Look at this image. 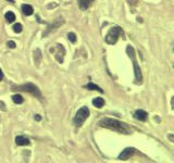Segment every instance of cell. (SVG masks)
<instances>
[{"mask_svg": "<svg viewBox=\"0 0 174 163\" xmlns=\"http://www.w3.org/2000/svg\"><path fill=\"white\" fill-rule=\"evenodd\" d=\"M68 38H69V40L71 41V43H76V40H77V38H76V35H75L74 33H69L68 34Z\"/></svg>", "mask_w": 174, "mask_h": 163, "instance_id": "d6986e66", "label": "cell"}, {"mask_svg": "<svg viewBox=\"0 0 174 163\" xmlns=\"http://www.w3.org/2000/svg\"><path fill=\"white\" fill-rule=\"evenodd\" d=\"M13 31H14V33L20 34L23 31L22 24H20V23H17V24H14V26H13Z\"/></svg>", "mask_w": 174, "mask_h": 163, "instance_id": "ac0fdd59", "label": "cell"}, {"mask_svg": "<svg viewBox=\"0 0 174 163\" xmlns=\"http://www.w3.org/2000/svg\"><path fill=\"white\" fill-rule=\"evenodd\" d=\"M99 126L105 128H109V130H115V132L121 133V134H130V132H132L127 124L109 118H105L102 120H100Z\"/></svg>", "mask_w": 174, "mask_h": 163, "instance_id": "6da1fadb", "label": "cell"}, {"mask_svg": "<svg viewBox=\"0 0 174 163\" xmlns=\"http://www.w3.org/2000/svg\"><path fill=\"white\" fill-rule=\"evenodd\" d=\"M12 90H20V91H25V93H29L33 96L37 97L39 100H43V95L40 93V90L38 89V87L36 85H34L33 83H26V84L18 85V86H12Z\"/></svg>", "mask_w": 174, "mask_h": 163, "instance_id": "3957f363", "label": "cell"}, {"mask_svg": "<svg viewBox=\"0 0 174 163\" xmlns=\"http://www.w3.org/2000/svg\"><path fill=\"white\" fill-rule=\"evenodd\" d=\"M169 138H170L171 141H173V135H170V136H169Z\"/></svg>", "mask_w": 174, "mask_h": 163, "instance_id": "d4e9b609", "label": "cell"}, {"mask_svg": "<svg viewBox=\"0 0 174 163\" xmlns=\"http://www.w3.org/2000/svg\"><path fill=\"white\" fill-rule=\"evenodd\" d=\"M84 88H86V89H88V90H97V91H99L100 94H102L104 93V90H102L101 88H100L98 85H96V84H94V83H88L87 85H85L84 86Z\"/></svg>", "mask_w": 174, "mask_h": 163, "instance_id": "7c38bea8", "label": "cell"}, {"mask_svg": "<svg viewBox=\"0 0 174 163\" xmlns=\"http://www.w3.org/2000/svg\"><path fill=\"white\" fill-rule=\"evenodd\" d=\"M7 1L11 2V3H14V0H7Z\"/></svg>", "mask_w": 174, "mask_h": 163, "instance_id": "484cf974", "label": "cell"}, {"mask_svg": "<svg viewBox=\"0 0 174 163\" xmlns=\"http://www.w3.org/2000/svg\"><path fill=\"white\" fill-rule=\"evenodd\" d=\"M22 12L24 13L25 15H32L34 13V9H33V7L29 6V4H23Z\"/></svg>", "mask_w": 174, "mask_h": 163, "instance_id": "5bb4252c", "label": "cell"}, {"mask_svg": "<svg viewBox=\"0 0 174 163\" xmlns=\"http://www.w3.org/2000/svg\"><path fill=\"white\" fill-rule=\"evenodd\" d=\"M127 1H129V3L130 4V6H136L138 0H127Z\"/></svg>", "mask_w": 174, "mask_h": 163, "instance_id": "7402d4cb", "label": "cell"}, {"mask_svg": "<svg viewBox=\"0 0 174 163\" xmlns=\"http://www.w3.org/2000/svg\"><path fill=\"white\" fill-rule=\"evenodd\" d=\"M121 34H122V28H121L120 26H113L110 28L108 34H107L106 37H105V40H106V43H109V45H114V43L118 41Z\"/></svg>", "mask_w": 174, "mask_h": 163, "instance_id": "5b68a950", "label": "cell"}, {"mask_svg": "<svg viewBox=\"0 0 174 163\" xmlns=\"http://www.w3.org/2000/svg\"><path fill=\"white\" fill-rule=\"evenodd\" d=\"M93 104L95 105L96 108H98V109H101L105 105V100L100 97H96L95 99L93 100Z\"/></svg>", "mask_w": 174, "mask_h": 163, "instance_id": "9a60e30c", "label": "cell"}, {"mask_svg": "<svg viewBox=\"0 0 174 163\" xmlns=\"http://www.w3.org/2000/svg\"><path fill=\"white\" fill-rule=\"evenodd\" d=\"M126 53L127 56L132 59L133 61V68H134V73H135V81H136V84H141L143 82V75H141V68L138 66V63H137L136 60V54H135V50L134 48L130 45H129L126 47Z\"/></svg>", "mask_w": 174, "mask_h": 163, "instance_id": "7a4b0ae2", "label": "cell"}, {"mask_svg": "<svg viewBox=\"0 0 174 163\" xmlns=\"http://www.w3.org/2000/svg\"><path fill=\"white\" fill-rule=\"evenodd\" d=\"M94 1H95V0H79V9L83 10V11L87 10L88 8H90L91 4L94 3Z\"/></svg>", "mask_w": 174, "mask_h": 163, "instance_id": "30bf717a", "label": "cell"}, {"mask_svg": "<svg viewBox=\"0 0 174 163\" xmlns=\"http://www.w3.org/2000/svg\"><path fill=\"white\" fill-rule=\"evenodd\" d=\"M135 148H130V147H129V148H125L124 150L122 151V152L120 153V155H119V160H127L130 159V157H133L135 153Z\"/></svg>", "mask_w": 174, "mask_h": 163, "instance_id": "52a82bcc", "label": "cell"}, {"mask_svg": "<svg viewBox=\"0 0 174 163\" xmlns=\"http://www.w3.org/2000/svg\"><path fill=\"white\" fill-rule=\"evenodd\" d=\"M56 48H57V50H58V51H57V54H56V59L58 60L59 63H62L63 58H64V54H65V49L62 45H60V43H57Z\"/></svg>", "mask_w": 174, "mask_h": 163, "instance_id": "ba28073f", "label": "cell"}, {"mask_svg": "<svg viewBox=\"0 0 174 163\" xmlns=\"http://www.w3.org/2000/svg\"><path fill=\"white\" fill-rule=\"evenodd\" d=\"M3 77H4V75H3V72H2V70L0 69V82L3 79Z\"/></svg>", "mask_w": 174, "mask_h": 163, "instance_id": "603a6c76", "label": "cell"}, {"mask_svg": "<svg viewBox=\"0 0 174 163\" xmlns=\"http://www.w3.org/2000/svg\"><path fill=\"white\" fill-rule=\"evenodd\" d=\"M12 100L14 103H17V104H21V103L24 102V99H23V97L21 95H14L12 96Z\"/></svg>", "mask_w": 174, "mask_h": 163, "instance_id": "e0dca14e", "label": "cell"}, {"mask_svg": "<svg viewBox=\"0 0 174 163\" xmlns=\"http://www.w3.org/2000/svg\"><path fill=\"white\" fill-rule=\"evenodd\" d=\"M15 144L18 146H27V145L31 144V141L25 136H17L15 137Z\"/></svg>", "mask_w": 174, "mask_h": 163, "instance_id": "8fae6325", "label": "cell"}, {"mask_svg": "<svg viewBox=\"0 0 174 163\" xmlns=\"http://www.w3.org/2000/svg\"><path fill=\"white\" fill-rule=\"evenodd\" d=\"M4 18H6V20L8 23H13L15 21V14L12 12V11H8V12L4 14Z\"/></svg>", "mask_w": 174, "mask_h": 163, "instance_id": "2e32d148", "label": "cell"}, {"mask_svg": "<svg viewBox=\"0 0 174 163\" xmlns=\"http://www.w3.org/2000/svg\"><path fill=\"white\" fill-rule=\"evenodd\" d=\"M7 45H8V47H9V48H11V49H14V48H15V46H17V45H15V43H14V41H12V40H9V41H8V43H7Z\"/></svg>", "mask_w": 174, "mask_h": 163, "instance_id": "ffe728a7", "label": "cell"}, {"mask_svg": "<svg viewBox=\"0 0 174 163\" xmlns=\"http://www.w3.org/2000/svg\"><path fill=\"white\" fill-rule=\"evenodd\" d=\"M0 110H1V111H7L6 104H4L3 101H0Z\"/></svg>", "mask_w": 174, "mask_h": 163, "instance_id": "44dd1931", "label": "cell"}, {"mask_svg": "<svg viewBox=\"0 0 174 163\" xmlns=\"http://www.w3.org/2000/svg\"><path fill=\"white\" fill-rule=\"evenodd\" d=\"M89 113H90V112H89L88 108H87V107H82L81 109H79V111L76 112L74 120H73V123H74L75 127H81V126L83 125V123L85 122L87 119H88Z\"/></svg>", "mask_w": 174, "mask_h": 163, "instance_id": "277c9868", "label": "cell"}, {"mask_svg": "<svg viewBox=\"0 0 174 163\" xmlns=\"http://www.w3.org/2000/svg\"><path fill=\"white\" fill-rule=\"evenodd\" d=\"M42 59H43V56H42V51H40L39 49H36L35 51H34V61H35L36 65H39V63L42 62Z\"/></svg>", "mask_w": 174, "mask_h": 163, "instance_id": "4fadbf2b", "label": "cell"}, {"mask_svg": "<svg viewBox=\"0 0 174 163\" xmlns=\"http://www.w3.org/2000/svg\"><path fill=\"white\" fill-rule=\"evenodd\" d=\"M63 23H64V20H63L62 17L57 18L56 20H54V23H52V24H50V25H48V26H47V28H46L45 32L43 33V37H47V36L50 35L52 32L56 31L58 27H60L61 25L63 24Z\"/></svg>", "mask_w": 174, "mask_h": 163, "instance_id": "8992f818", "label": "cell"}, {"mask_svg": "<svg viewBox=\"0 0 174 163\" xmlns=\"http://www.w3.org/2000/svg\"><path fill=\"white\" fill-rule=\"evenodd\" d=\"M35 120H36V121H40V120H42V118H40V115L36 114V115H35Z\"/></svg>", "mask_w": 174, "mask_h": 163, "instance_id": "cb8c5ba5", "label": "cell"}, {"mask_svg": "<svg viewBox=\"0 0 174 163\" xmlns=\"http://www.w3.org/2000/svg\"><path fill=\"white\" fill-rule=\"evenodd\" d=\"M134 118L136 119V120L145 122V121H147V119H148V113L146 111H144V110H136L134 113Z\"/></svg>", "mask_w": 174, "mask_h": 163, "instance_id": "9c48e42d", "label": "cell"}]
</instances>
